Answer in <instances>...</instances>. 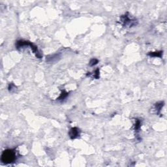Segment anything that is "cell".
<instances>
[{
    "label": "cell",
    "instance_id": "6da1fadb",
    "mask_svg": "<svg viewBox=\"0 0 167 167\" xmlns=\"http://www.w3.org/2000/svg\"><path fill=\"white\" fill-rule=\"evenodd\" d=\"M15 159V154L12 150H6L2 154L1 161L5 163H12Z\"/></svg>",
    "mask_w": 167,
    "mask_h": 167
},
{
    "label": "cell",
    "instance_id": "7a4b0ae2",
    "mask_svg": "<svg viewBox=\"0 0 167 167\" xmlns=\"http://www.w3.org/2000/svg\"><path fill=\"white\" fill-rule=\"evenodd\" d=\"M79 135L78 133V129L76 128H73L70 131V136L71 138H75L76 136H78Z\"/></svg>",
    "mask_w": 167,
    "mask_h": 167
}]
</instances>
